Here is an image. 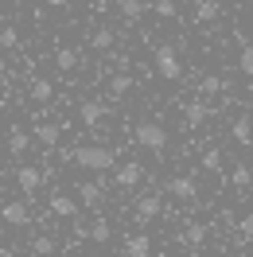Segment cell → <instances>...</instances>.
Segmentation results:
<instances>
[{
  "instance_id": "obj_1",
  "label": "cell",
  "mask_w": 253,
  "mask_h": 257,
  "mask_svg": "<svg viewBox=\"0 0 253 257\" xmlns=\"http://www.w3.org/2000/svg\"><path fill=\"white\" fill-rule=\"evenodd\" d=\"M66 164H78V168H90V172H109L117 156L113 148H101V145H82V148H66L63 152Z\"/></svg>"
},
{
  "instance_id": "obj_2",
  "label": "cell",
  "mask_w": 253,
  "mask_h": 257,
  "mask_svg": "<svg viewBox=\"0 0 253 257\" xmlns=\"http://www.w3.org/2000/svg\"><path fill=\"white\" fill-rule=\"evenodd\" d=\"M133 141H137L141 148L164 152V148H168V133H164V125H156V121H141V125L133 128Z\"/></svg>"
},
{
  "instance_id": "obj_3",
  "label": "cell",
  "mask_w": 253,
  "mask_h": 257,
  "mask_svg": "<svg viewBox=\"0 0 253 257\" xmlns=\"http://www.w3.org/2000/svg\"><path fill=\"white\" fill-rule=\"evenodd\" d=\"M160 210H164V195H160V191H148V195L137 199V210H133V214H137V222H141V226H148Z\"/></svg>"
},
{
  "instance_id": "obj_4",
  "label": "cell",
  "mask_w": 253,
  "mask_h": 257,
  "mask_svg": "<svg viewBox=\"0 0 253 257\" xmlns=\"http://www.w3.org/2000/svg\"><path fill=\"white\" fill-rule=\"evenodd\" d=\"M156 74L168 78V82H175L179 74H183V70H179V55H175V47H168V43L156 51Z\"/></svg>"
},
{
  "instance_id": "obj_5",
  "label": "cell",
  "mask_w": 253,
  "mask_h": 257,
  "mask_svg": "<svg viewBox=\"0 0 253 257\" xmlns=\"http://www.w3.org/2000/svg\"><path fill=\"white\" fill-rule=\"evenodd\" d=\"M164 195H175V199H183V203H191L195 195H199V183L191 176H172L168 183H164Z\"/></svg>"
},
{
  "instance_id": "obj_6",
  "label": "cell",
  "mask_w": 253,
  "mask_h": 257,
  "mask_svg": "<svg viewBox=\"0 0 253 257\" xmlns=\"http://www.w3.org/2000/svg\"><path fill=\"white\" fill-rule=\"evenodd\" d=\"M0 218L8 226H28L32 222V207H28L24 199H20V203H4V207H0Z\"/></svg>"
},
{
  "instance_id": "obj_7",
  "label": "cell",
  "mask_w": 253,
  "mask_h": 257,
  "mask_svg": "<svg viewBox=\"0 0 253 257\" xmlns=\"http://www.w3.org/2000/svg\"><path fill=\"white\" fill-rule=\"evenodd\" d=\"M105 113H109V109H105V101H97V97H86V101L78 105V117H82V125H90V128H94L97 121L105 117Z\"/></svg>"
},
{
  "instance_id": "obj_8",
  "label": "cell",
  "mask_w": 253,
  "mask_h": 257,
  "mask_svg": "<svg viewBox=\"0 0 253 257\" xmlns=\"http://www.w3.org/2000/svg\"><path fill=\"white\" fill-rule=\"evenodd\" d=\"M16 183H20V191H24V195H35V191H39V183H43V172L32 168V164H24V168L16 172Z\"/></svg>"
},
{
  "instance_id": "obj_9",
  "label": "cell",
  "mask_w": 253,
  "mask_h": 257,
  "mask_svg": "<svg viewBox=\"0 0 253 257\" xmlns=\"http://www.w3.org/2000/svg\"><path fill=\"white\" fill-rule=\"evenodd\" d=\"M51 210H55L59 218H74V214H78V199H70L66 191H55L51 195Z\"/></svg>"
},
{
  "instance_id": "obj_10",
  "label": "cell",
  "mask_w": 253,
  "mask_h": 257,
  "mask_svg": "<svg viewBox=\"0 0 253 257\" xmlns=\"http://www.w3.org/2000/svg\"><path fill=\"white\" fill-rule=\"evenodd\" d=\"M210 105H206V101H187V109H183V117H187V125L191 128H199L203 125V121H210Z\"/></svg>"
},
{
  "instance_id": "obj_11",
  "label": "cell",
  "mask_w": 253,
  "mask_h": 257,
  "mask_svg": "<svg viewBox=\"0 0 253 257\" xmlns=\"http://www.w3.org/2000/svg\"><path fill=\"white\" fill-rule=\"evenodd\" d=\"M125 257H152V241H148V234H129Z\"/></svg>"
},
{
  "instance_id": "obj_12",
  "label": "cell",
  "mask_w": 253,
  "mask_h": 257,
  "mask_svg": "<svg viewBox=\"0 0 253 257\" xmlns=\"http://www.w3.org/2000/svg\"><path fill=\"white\" fill-rule=\"evenodd\" d=\"M141 176H144V168L137 160H133V164H121V168H117V187H137Z\"/></svg>"
},
{
  "instance_id": "obj_13",
  "label": "cell",
  "mask_w": 253,
  "mask_h": 257,
  "mask_svg": "<svg viewBox=\"0 0 253 257\" xmlns=\"http://www.w3.org/2000/svg\"><path fill=\"white\" fill-rule=\"evenodd\" d=\"M218 16H222V4H214V0H199L195 4V24H210Z\"/></svg>"
},
{
  "instance_id": "obj_14",
  "label": "cell",
  "mask_w": 253,
  "mask_h": 257,
  "mask_svg": "<svg viewBox=\"0 0 253 257\" xmlns=\"http://www.w3.org/2000/svg\"><path fill=\"white\" fill-rule=\"evenodd\" d=\"M28 145H32V137H28L24 128H8V152H12V156H24Z\"/></svg>"
},
{
  "instance_id": "obj_15",
  "label": "cell",
  "mask_w": 253,
  "mask_h": 257,
  "mask_svg": "<svg viewBox=\"0 0 253 257\" xmlns=\"http://www.w3.org/2000/svg\"><path fill=\"white\" fill-rule=\"evenodd\" d=\"M230 137H234L237 145H249V141H253V121H249V117H237L234 128H230Z\"/></svg>"
},
{
  "instance_id": "obj_16",
  "label": "cell",
  "mask_w": 253,
  "mask_h": 257,
  "mask_svg": "<svg viewBox=\"0 0 253 257\" xmlns=\"http://www.w3.org/2000/svg\"><path fill=\"white\" fill-rule=\"evenodd\" d=\"M117 8H121V16H125V20H141L144 12H148V4H144V0H121Z\"/></svg>"
},
{
  "instance_id": "obj_17",
  "label": "cell",
  "mask_w": 253,
  "mask_h": 257,
  "mask_svg": "<svg viewBox=\"0 0 253 257\" xmlns=\"http://www.w3.org/2000/svg\"><path fill=\"white\" fill-rule=\"evenodd\" d=\"M59 133H63L59 125H39V128H35V137H39V145H43V148H55V145H59Z\"/></svg>"
},
{
  "instance_id": "obj_18",
  "label": "cell",
  "mask_w": 253,
  "mask_h": 257,
  "mask_svg": "<svg viewBox=\"0 0 253 257\" xmlns=\"http://www.w3.org/2000/svg\"><path fill=\"white\" fill-rule=\"evenodd\" d=\"M32 253H35V257H51V253H55V238L35 234V238H32Z\"/></svg>"
},
{
  "instance_id": "obj_19",
  "label": "cell",
  "mask_w": 253,
  "mask_h": 257,
  "mask_svg": "<svg viewBox=\"0 0 253 257\" xmlns=\"http://www.w3.org/2000/svg\"><path fill=\"white\" fill-rule=\"evenodd\" d=\"M55 63H59V70H74V66H78V51L59 47V51H55Z\"/></svg>"
},
{
  "instance_id": "obj_20",
  "label": "cell",
  "mask_w": 253,
  "mask_h": 257,
  "mask_svg": "<svg viewBox=\"0 0 253 257\" xmlns=\"http://www.w3.org/2000/svg\"><path fill=\"white\" fill-rule=\"evenodd\" d=\"M78 195H82V203H86V207H97V203H101V187H97V183H82Z\"/></svg>"
},
{
  "instance_id": "obj_21",
  "label": "cell",
  "mask_w": 253,
  "mask_h": 257,
  "mask_svg": "<svg viewBox=\"0 0 253 257\" xmlns=\"http://www.w3.org/2000/svg\"><path fill=\"white\" fill-rule=\"evenodd\" d=\"M237 70H241L245 78H253V43L241 47V55H237Z\"/></svg>"
},
{
  "instance_id": "obj_22",
  "label": "cell",
  "mask_w": 253,
  "mask_h": 257,
  "mask_svg": "<svg viewBox=\"0 0 253 257\" xmlns=\"http://www.w3.org/2000/svg\"><path fill=\"white\" fill-rule=\"evenodd\" d=\"M51 94H55V86H51L47 78H35L32 82V97H35V101H51Z\"/></svg>"
},
{
  "instance_id": "obj_23",
  "label": "cell",
  "mask_w": 253,
  "mask_h": 257,
  "mask_svg": "<svg viewBox=\"0 0 253 257\" xmlns=\"http://www.w3.org/2000/svg\"><path fill=\"white\" fill-rule=\"evenodd\" d=\"M183 241H191V245H203V241H206V226H203V222H191L187 230H183Z\"/></svg>"
},
{
  "instance_id": "obj_24",
  "label": "cell",
  "mask_w": 253,
  "mask_h": 257,
  "mask_svg": "<svg viewBox=\"0 0 253 257\" xmlns=\"http://www.w3.org/2000/svg\"><path fill=\"white\" fill-rule=\"evenodd\" d=\"M148 12H156V16L172 20L175 12H179V4H175V0H156V4H148Z\"/></svg>"
},
{
  "instance_id": "obj_25",
  "label": "cell",
  "mask_w": 253,
  "mask_h": 257,
  "mask_svg": "<svg viewBox=\"0 0 253 257\" xmlns=\"http://www.w3.org/2000/svg\"><path fill=\"white\" fill-rule=\"evenodd\" d=\"M230 179H234V187H249V183H253V168H249V164H237Z\"/></svg>"
},
{
  "instance_id": "obj_26",
  "label": "cell",
  "mask_w": 253,
  "mask_h": 257,
  "mask_svg": "<svg viewBox=\"0 0 253 257\" xmlns=\"http://www.w3.org/2000/svg\"><path fill=\"white\" fill-rule=\"evenodd\" d=\"M90 47H97V51L113 47V32H109V28H101V32H94V35H90Z\"/></svg>"
},
{
  "instance_id": "obj_27",
  "label": "cell",
  "mask_w": 253,
  "mask_h": 257,
  "mask_svg": "<svg viewBox=\"0 0 253 257\" xmlns=\"http://www.w3.org/2000/svg\"><path fill=\"white\" fill-rule=\"evenodd\" d=\"M129 90H133V78H129V74H117V78L109 82V94H113V97L129 94Z\"/></svg>"
},
{
  "instance_id": "obj_28",
  "label": "cell",
  "mask_w": 253,
  "mask_h": 257,
  "mask_svg": "<svg viewBox=\"0 0 253 257\" xmlns=\"http://www.w3.org/2000/svg\"><path fill=\"white\" fill-rule=\"evenodd\" d=\"M203 168H206V172H218V168H222V152H218V148L203 152Z\"/></svg>"
},
{
  "instance_id": "obj_29",
  "label": "cell",
  "mask_w": 253,
  "mask_h": 257,
  "mask_svg": "<svg viewBox=\"0 0 253 257\" xmlns=\"http://www.w3.org/2000/svg\"><path fill=\"white\" fill-rule=\"evenodd\" d=\"M109 222H94V230H86V238H94V241H109Z\"/></svg>"
},
{
  "instance_id": "obj_30",
  "label": "cell",
  "mask_w": 253,
  "mask_h": 257,
  "mask_svg": "<svg viewBox=\"0 0 253 257\" xmlns=\"http://www.w3.org/2000/svg\"><path fill=\"white\" fill-rule=\"evenodd\" d=\"M0 43H4V47H16V43H20V32H16V28H4V32H0Z\"/></svg>"
},
{
  "instance_id": "obj_31",
  "label": "cell",
  "mask_w": 253,
  "mask_h": 257,
  "mask_svg": "<svg viewBox=\"0 0 253 257\" xmlns=\"http://www.w3.org/2000/svg\"><path fill=\"white\" fill-rule=\"evenodd\" d=\"M237 234H241V238H253V214H245V218L237 222Z\"/></svg>"
},
{
  "instance_id": "obj_32",
  "label": "cell",
  "mask_w": 253,
  "mask_h": 257,
  "mask_svg": "<svg viewBox=\"0 0 253 257\" xmlns=\"http://www.w3.org/2000/svg\"><path fill=\"white\" fill-rule=\"evenodd\" d=\"M218 90H222V78H214V74L203 78V94H218Z\"/></svg>"
},
{
  "instance_id": "obj_33",
  "label": "cell",
  "mask_w": 253,
  "mask_h": 257,
  "mask_svg": "<svg viewBox=\"0 0 253 257\" xmlns=\"http://www.w3.org/2000/svg\"><path fill=\"white\" fill-rule=\"evenodd\" d=\"M4 70H8V66H4V59H0V74H4Z\"/></svg>"
},
{
  "instance_id": "obj_34",
  "label": "cell",
  "mask_w": 253,
  "mask_h": 257,
  "mask_svg": "<svg viewBox=\"0 0 253 257\" xmlns=\"http://www.w3.org/2000/svg\"><path fill=\"white\" fill-rule=\"evenodd\" d=\"M160 257H164V253H160Z\"/></svg>"
}]
</instances>
